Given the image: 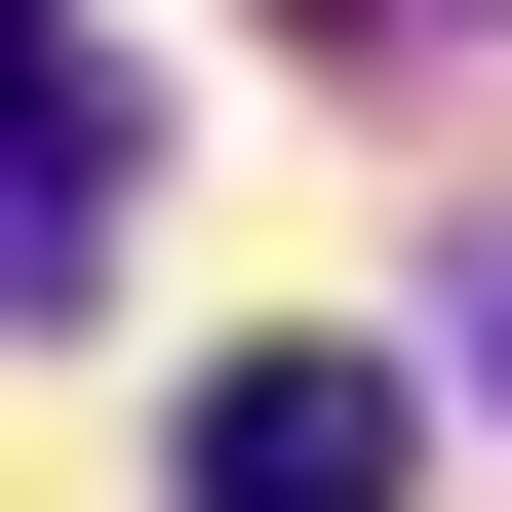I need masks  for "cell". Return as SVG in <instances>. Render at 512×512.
I'll return each instance as SVG.
<instances>
[{
  "label": "cell",
  "mask_w": 512,
  "mask_h": 512,
  "mask_svg": "<svg viewBox=\"0 0 512 512\" xmlns=\"http://www.w3.org/2000/svg\"><path fill=\"white\" fill-rule=\"evenodd\" d=\"M119 197H158V79L79 40V0H0V316H79V276H119Z\"/></svg>",
  "instance_id": "obj_1"
},
{
  "label": "cell",
  "mask_w": 512,
  "mask_h": 512,
  "mask_svg": "<svg viewBox=\"0 0 512 512\" xmlns=\"http://www.w3.org/2000/svg\"><path fill=\"white\" fill-rule=\"evenodd\" d=\"M197 512H394V355H197Z\"/></svg>",
  "instance_id": "obj_2"
}]
</instances>
